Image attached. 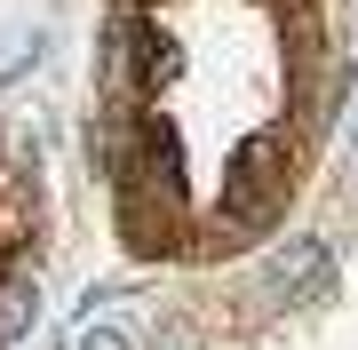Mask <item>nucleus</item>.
I'll list each match as a JSON object with an SVG mask.
<instances>
[{"label": "nucleus", "mask_w": 358, "mask_h": 350, "mask_svg": "<svg viewBox=\"0 0 358 350\" xmlns=\"http://www.w3.org/2000/svg\"><path fill=\"white\" fill-rule=\"evenodd\" d=\"M120 239L136 255H167L183 239V168H176V136L143 119L136 128V159L120 168Z\"/></svg>", "instance_id": "1"}, {"label": "nucleus", "mask_w": 358, "mask_h": 350, "mask_svg": "<svg viewBox=\"0 0 358 350\" xmlns=\"http://www.w3.org/2000/svg\"><path fill=\"white\" fill-rule=\"evenodd\" d=\"M287 183H294V152H287V136L279 128H255L231 152V168H223V199H215V231L223 239H247V231H271L287 207Z\"/></svg>", "instance_id": "2"}, {"label": "nucleus", "mask_w": 358, "mask_h": 350, "mask_svg": "<svg viewBox=\"0 0 358 350\" xmlns=\"http://www.w3.org/2000/svg\"><path fill=\"white\" fill-rule=\"evenodd\" d=\"M263 286L279 302H327L334 295V255H327L319 239H287L279 255L263 263Z\"/></svg>", "instance_id": "3"}, {"label": "nucleus", "mask_w": 358, "mask_h": 350, "mask_svg": "<svg viewBox=\"0 0 358 350\" xmlns=\"http://www.w3.org/2000/svg\"><path fill=\"white\" fill-rule=\"evenodd\" d=\"M32 319H40V279L32 271H0V350L24 342Z\"/></svg>", "instance_id": "4"}, {"label": "nucleus", "mask_w": 358, "mask_h": 350, "mask_svg": "<svg viewBox=\"0 0 358 350\" xmlns=\"http://www.w3.org/2000/svg\"><path fill=\"white\" fill-rule=\"evenodd\" d=\"M80 350H136V342L120 335V326H88V335H80Z\"/></svg>", "instance_id": "5"}, {"label": "nucleus", "mask_w": 358, "mask_h": 350, "mask_svg": "<svg viewBox=\"0 0 358 350\" xmlns=\"http://www.w3.org/2000/svg\"><path fill=\"white\" fill-rule=\"evenodd\" d=\"M350 152H358V128H350Z\"/></svg>", "instance_id": "6"}, {"label": "nucleus", "mask_w": 358, "mask_h": 350, "mask_svg": "<svg viewBox=\"0 0 358 350\" xmlns=\"http://www.w3.org/2000/svg\"><path fill=\"white\" fill-rule=\"evenodd\" d=\"M287 8H303V0H287Z\"/></svg>", "instance_id": "7"}]
</instances>
